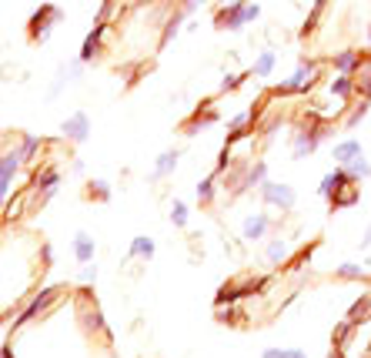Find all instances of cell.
<instances>
[{"label": "cell", "mask_w": 371, "mask_h": 358, "mask_svg": "<svg viewBox=\"0 0 371 358\" xmlns=\"http://www.w3.org/2000/svg\"><path fill=\"white\" fill-rule=\"evenodd\" d=\"M355 154H358V144H351V141H348V144H341V148H338V157H341V161H351Z\"/></svg>", "instance_id": "6"}, {"label": "cell", "mask_w": 371, "mask_h": 358, "mask_svg": "<svg viewBox=\"0 0 371 358\" xmlns=\"http://www.w3.org/2000/svg\"><path fill=\"white\" fill-rule=\"evenodd\" d=\"M335 64H338L341 71H351V67H355V54H351V51L338 54V57H335Z\"/></svg>", "instance_id": "5"}, {"label": "cell", "mask_w": 371, "mask_h": 358, "mask_svg": "<svg viewBox=\"0 0 371 358\" xmlns=\"http://www.w3.org/2000/svg\"><path fill=\"white\" fill-rule=\"evenodd\" d=\"M271 67H274V54L268 51V54H261V57H258V64H254V74H271Z\"/></svg>", "instance_id": "4"}, {"label": "cell", "mask_w": 371, "mask_h": 358, "mask_svg": "<svg viewBox=\"0 0 371 358\" xmlns=\"http://www.w3.org/2000/svg\"><path fill=\"white\" fill-rule=\"evenodd\" d=\"M311 77H315V67H311V64H301V67H297V74L284 84V91H295V87H301V84H304V80H311Z\"/></svg>", "instance_id": "2"}, {"label": "cell", "mask_w": 371, "mask_h": 358, "mask_svg": "<svg viewBox=\"0 0 371 358\" xmlns=\"http://www.w3.org/2000/svg\"><path fill=\"white\" fill-rule=\"evenodd\" d=\"M261 10H258V3H245V0H234L231 7H224L221 17H218V24L221 27H231V30H238V27H245L247 21H254Z\"/></svg>", "instance_id": "1"}, {"label": "cell", "mask_w": 371, "mask_h": 358, "mask_svg": "<svg viewBox=\"0 0 371 358\" xmlns=\"http://www.w3.org/2000/svg\"><path fill=\"white\" fill-rule=\"evenodd\" d=\"M261 228H265V221H251V225H247V234L254 238V234H261Z\"/></svg>", "instance_id": "9"}, {"label": "cell", "mask_w": 371, "mask_h": 358, "mask_svg": "<svg viewBox=\"0 0 371 358\" xmlns=\"http://www.w3.org/2000/svg\"><path fill=\"white\" fill-rule=\"evenodd\" d=\"M265 358H304V355H297V352H291V355L288 352H265Z\"/></svg>", "instance_id": "8"}, {"label": "cell", "mask_w": 371, "mask_h": 358, "mask_svg": "<svg viewBox=\"0 0 371 358\" xmlns=\"http://www.w3.org/2000/svg\"><path fill=\"white\" fill-rule=\"evenodd\" d=\"M201 0H188V10H194V7H198Z\"/></svg>", "instance_id": "10"}, {"label": "cell", "mask_w": 371, "mask_h": 358, "mask_svg": "<svg viewBox=\"0 0 371 358\" xmlns=\"http://www.w3.org/2000/svg\"><path fill=\"white\" fill-rule=\"evenodd\" d=\"M348 87H351V84H348L345 77H338V80H335V87H331V91H335V94H348Z\"/></svg>", "instance_id": "7"}, {"label": "cell", "mask_w": 371, "mask_h": 358, "mask_svg": "<svg viewBox=\"0 0 371 358\" xmlns=\"http://www.w3.org/2000/svg\"><path fill=\"white\" fill-rule=\"evenodd\" d=\"M64 131H67L71 137H84V134H87V118H84V114H77L71 124H64Z\"/></svg>", "instance_id": "3"}]
</instances>
